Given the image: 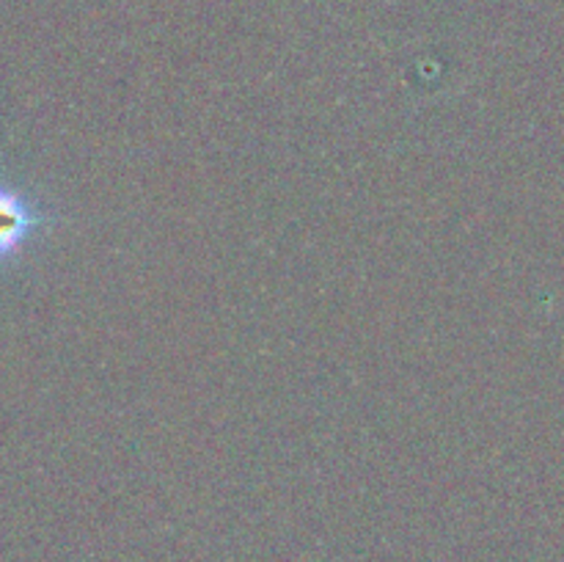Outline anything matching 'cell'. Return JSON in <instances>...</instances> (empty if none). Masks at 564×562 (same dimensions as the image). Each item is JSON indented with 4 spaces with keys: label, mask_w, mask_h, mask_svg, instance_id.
Returning a JSON list of instances; mask_svg holds the SVG:
<instances>
[{
    "label": "cell",
    "mask_w": 564,
    "mask_h": 562,
    "mask_svg": "<svg viewBox=\"0 0 564 562\" xmlns=\"http://www.w3.org/2000/svg\"><path fill=\"white\" fill-rule=\"evenodd\" d=\"M47 224L50 215L36 202L0 182V262L17 257Z\"/></svg>",
    "instance_id": "obj_1"
}]
</instances>
